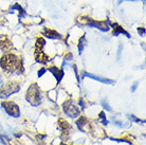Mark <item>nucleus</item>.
Here are the masks:
<instances>
[{
	"mask_svg": "<svg viewBox=\"0 0 146 145\" xmlns=\"http://www.w3.org/2000/svg\"><path fill=\"white\" fill-rule=\"evenodd\" d=\"M0 67L2 68L5 73L9 74H23L25 68H23V62L22 58L17 56L14 53H5L0 58Z\"/></svg>",
	"mask_w": 146,
	"mask_h": 145,
	"instance_id": "obj_1",
	"label": "nucleus"
},
{
	"mask_svg": "<svg viewBox=\"0 0 146 145\" xmlns=\"http://www.w3.org/2000/svg\"><path fill=\"white\" fill-rule=\"evenodd\" d=\"M26 100L34 107L39 106L41 104V100H42L41 89L36 83L30 85V87L28 88L26 93Z\"/></svg>",
	"mask_w": 146,
	"mask_h": 145,
	"instance_id": "obj_2",
	"label": "nucleus"
},
{
	"mask_svg": "<svg viewBox=\"0 0 146 145\" xmlns=\"http://www.w3.org/2000/svg\"><path fill=\"white\" fill-rule=\"evenodd\" d=\"M46 45V40L44 37H37L36 43H35V50H34V57L36 59L37 63H40L42 65H46L51 61V58L49 57L44 51V47Z\"/></svg>",
	"mask_w": 146,
	"mask_h": 145,
	"instance_id": "obj_3",
	"label": "nucleus"
},
{
	"mask_svg": "<svg viewBox=\"0 0 146 145\" xmlns=\"http://www.w3.org/2000/svg\"><path fill=\"white\" fill-rule=\"evenodd\" d=\"M76 22L80 25H87L91 28H96V29L101 30L103 32H107L109 31V22L108 21H100V20H94V19L90 18L88 16H80L76 19Z\"/></svg>",
	"mask_w": 146,
	"mask_h": 145,
	"instance_id": "obj_4",
	"label": "nucleus"
},
{
	"mask_svg": "<svg viewBox=\"0 0 146 145\" xmlns=\"http://www.w3.org/2000/svg\"><path fill=\"white\" fill-rule=\"evenodd\" d=\"M20 90L19 82H7L1 85L0 87V98H7L14 93H17Z\"/></svg>",
	"mask_w": 146,
	"mask_h": 145,
	"instance_id": "obj_5",
	"label": "nucleus"
},
{
	"mask_svg": "<svg viewBox=\"0 0 146 145\" xmlns=\"http://www.w3.org/2000/svg\"><path fill=\"white\" fill-rule=\"evenodd\" d=\"M62 110L68 118L70 119H75L80 116V110L77 107V105L72 101V100H67L62 104Z\"/></svg>",
	"mask_w": 146,
	"mask_h": 145,
	"instance_id": "obj_6",
	"label": "nucleus"
},
{
	"mask_svg": "<svg viewBox=\"0 0 146 145\" xmlns=\"http://www.w3.org/2000/svg\"><path fill=\"white\" fill-rule=\"evenodd\" d=\"M1 107L3 108L5 113L13 118H19L20 116V109L19 106L13 101H3L1 102Z\"/></svg>",
	"mask_w": 146,
	"mask_h": 145,
	"instance_id": "obj_7",
	"label": "nucleus"
},
{
	"mask_svg": "<svg viewBox=\"0 0 146 145\" xmlns=\"http://www.w3.org/2000/svg\"><path fill=\"white\" fill-rule=\"evenodd\" d=\"M57 124H58V129L60 130V138L62 140H66V139L69 138L70 134L73 130L72 126L66 120H64L62 118H59L58 121H57Z\"/></svg>",
	"mask_w": 146,
	"mask_h": 145,
	"instance_id": "obj_8",
	"label": "nucleus"
},
{
	"mask_svg": "<svg viewBox=\"0 0 146 145\" xmlns=\"http://www.w3.org/2000/svg\"><path fill=\"white\" fill-rule=\"evenodd\" d=\"M75 124H76L77 128H78L82 132H89L92 128L91 124H90V121L88 120L87 118H85V116H80L78 120L75 121Z\"/></svg>",
	"mask_w": 146,
	"mask_h": 145,
	"instance_id": "obj_9",
	"label": "nucleus"
},
{
	"mask_svg": "<svg viewBox=\"0 0 146 145\" xmlns=\"http://www.w3.org/2000/svg\"><path fill=\"white\" fill-rule=\"evenodd\" d=\"M0 49L7 53L9 51H11L14 49L13 43L11 41V39L7 36V35H1L0 36Z\"/></svg>",
	"mask_w": 146,
	"mask_h": 145,
	"instance_id": "obj_10",
	"label": "nucleus"
},
{
	"mask_svg": "<svg viewBox=\"0 0 146 145\" xmlns=\"http://www.w3.org/2000/svg\"><path fill=\"white\" fill-rule=\"evenodd\" d=\"M83 77H89V78H92V80H95L98 82H101L103 84H113L115 83L114 80H109V78H105V77H102V76H98L94 75V74H91V73H88V72H83Z\"/></svg>",
	"mask_w": 146,
	"mask_h": 145,
	"instance_id": "obj_11",
	"label": "nucleus"
},
{
	"mask_svg": "<svg viewBox=\"0 0 146 145\" xmlns=\"http://www.w3.org/2000/svg\"><path fill=\"white\" fill-rule=\"evenodd\" d=\"M42 34L47 38H50V39H62V35L58 32H56L55 30L44 28V31H42Z\"/></svg>",
	"mask_w": 146,
	"mask_h": 145,
	"instance_id": "obj_12",
	"label": "nucleus"
},
{
	"mask_svg": "<svg viewBox=\"0 0 146 145\" xmlns=\"http://www.w3.org/2000/svg\"><path fill=\"white\" fill-rule=\"evenodd\" d=\"M48 71H50V72L53 74V76H54L55 78H56V80H57V83H59L60 80H62V77H64V70L62 69V68H57V67H50L49 69H48Z\"/></svg>",
	"mask_w": 146,
	"mask_h": 145,
	"instance_id": "obj_13",
	"label": "nucleus"
},
{
	"mask_svg": "<svg viewBox=\"0 0 146 145\" xmlns=\"http://www.w3.org/2000/svg\"><path fill=\"white\" fill-rule=\"evenodd\" d=\"M111 27H112V34L114 35V36H117V35H119V34H124V35H126L128 38H130V35L128 34L127 31L123 29V27L120 25L119 23H112Z\"/></svg>",
	"mask_w": 146,
	"mask_h": 145,
	"instance_id": "obj_14",
	"label": "nucleus"
},
{
	"mask_svg": "<svg viewBox=\"0 0 146 145\" xmlns=\"http://www.w3.org/2000/svg\"><path fill=\"white\" fill-rule=\"evenodd\" d=\"M85 45H86V36H82L78 40V45H77V49H78V54H82L84 51Z\"/></svg>",
	"mask_w": 146,
	"mask_h": 145,
	"instance_id": "obj_15",
	"label": "nucleus"
},
{
	"mask_svg": "<svg viewBox=\"0 0 146 145\" xmlns=\"http://www.w3.org/2000/svg\"><path fill=\"white\" fill-rule=\"evenodd\" d=\"M99 118H100V121L102 122L103 125H105V126H106V125H108V123H109V122H108V120L106 119V116H105V112H104V111H101V112H100Z\"/></svg>",
	"mask_w": 146,
	"mask_h": 145,
	"instance_id": "obj_16",
	"label": "nucleus"
},
{
	"mask_svg": "<svg viewBox=\"0 0 146 145\" xmlns=\"http://www.w3.org/2000/svg\"><path fill=\"white\" fill-rule=\"evenodd\" d=\"M128 118H129V120L133 121V122H137V123H141V124L145 123V121L144 120H140L139 118H137V116H133V114H128Z\"/></svg>",
	"mask_w": 146,
	"mask_h": 145,
	"instance_id": "obj_17",
	"label": "nucleus"
},
{
	"mask_svg": "<svg viewBox=\"0 0 146 145\" xmlns=\"http://www.w3.org/2000/svg\"><path fill=\"white\" fill-rule=\"evenodd\" d=\"M101 104H102L103 108L105 109V110H107V111H112V108L109 106V104L106 102V100H103V101L101 102Z\"/></svg>",
	"mask_w": 146,
	"mask_h": 145,
	"instance_id": "obj_18",
	"label": "nucleus"
},
{
	"mask_svg": "<svg viewBox=\"0 0 146 145\" xmlns=\"http://www.w3.org/2000/svg\"><path fill=\"white\" fill-rule=\"evenodd\" d=\"M113 124L114 125H117L119 127H125V126H127V124L126 123H123V122H121V121H113Z\"/></svg>",
	"mask_w": 146,
	"mask_h": 145,
	"instance_id": "obj_19",
	"label": "nucleus"
},
{
	"mask_svg": "<svg viewBox=\"0 0 146 145\" xmlns=\"http://www.w3.org/2000/svg\"><path fill=\"white\" fill-rule=\"evenodd\" d=\"M46 71H47V69H46V68H41V69L38 71V73H37V74H38V76H39V77H41V76L44 74V72H46Z\"/></svg>",
	"mask_w": 146,
	"mask_h": 145,
	"instance_id": "obj_20",
	"label": "nucleus"
},
{
	"mask_svg": "<svg viewBox=\"0 0 146 145\" xmlns=\"http://www.w3.org/2000/svg\"><path fill=\"white\" fill-rule=\"evenodd\" d=\"M138 32L140 33L141 36H144L145 35V28H138Z\"/></svg>",
	"mask_w": 146,
	"mask_h": 145,
	"instance_id": "obj_21",
	"label": "nucleus"
},
{
	"mask_svg": "<svg viewBox=\"0 0 146 145\" xmlns=\"http://www.w3.org/2000/svg\"><path fill=\"white\" fill-rule=\"evenodd\" d=\"M138 84H139V82H135L133 85H132V87H131V92H133V91L137 89V87H138Z\"/></svg>",
	"mask_w": 146,
	"mask_h": 145,
	"instance_id": "obj_22",
	"label": "nucleus"
},
{
	"mask_svg": "<svg viewBox=\"0 0 146 145\" xmlns=\"http://www.w3.org/2000/svg\"><path fill=\"white\" fill-rule=\"evenodd\" d=\"M78 104L82 106V109L84 110V109H85V103H83V98H80V102H78Z\"/></svg>",
	"mask_w": 146,
	"mask_h": 145,
	"instance_id": "obj_23",
	"label": "nucleus"
},
{
	"mask_svg": "<svg viewBox=\"0 0 146 145\" xmlns=\"http://www.w3.org/2000/svg\"><path fill=\"white\" fill-rule=\"evenodd\" d=\"M71 59H72V54H71V53H69L68 56L66 55V61H71Z\"/></svg>",
	"mask_w": 146,
	"mask_h": 145,
	"instance_id": "obj_24",
	"label": "nucleus"
},
{
	"mask_svg": "<svg viewBox=\"0 0 146 145\" xmlns=\"http://www.w3.org/2000/svg\"><path fill=\"white\" fill-rule=\"evenodd\" d=\"M1 84H2V78L0 77V86H1Z\"/></svg>",
	"mask_w": 146,
	"mask_h": 145,
	"instance_id": "obj_25",
	"label": "nucleus"
},
{
	"mask_svg": "<svg viewBox=\"0 0 146 145\" xmlns=\"http://www.w3.org/2000/svg\"><path fill=\"white\" fill-rule=\"evenodd\" d=\"M60 145H68V144H65V143H62Z\"/></svg>",
	"mask_w": 146,
	"mask_h": 145,
	"instance_id": "obj_26",
	"label": "nucleus"
},
{
	"mask_svg": "<svg viewBox=\"0 0 146 145\" xmlns=\"http://www.w3.org/2000/svg\"><path fill=\"white\" fill-rule=\"evenodd\" d=\"M128 1H137V0H128Z\"/></svg>",
	"mask_w": 146,
	"mask_h": 145,
	"instance_id": "obj_27",
	"label": "nucleus"
}]
</instances>
